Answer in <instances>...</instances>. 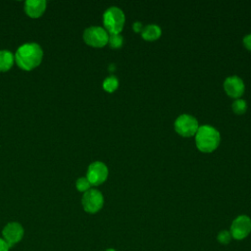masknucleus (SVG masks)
<instances>
[{
    "instance_id": "obj_20",
    "label": "nucleus",
    "mask_w": 251,
    "mask_h": 251,
    "mask_svg": "<svg viewBox=\"0 0 251 251\" xmlns=\"http://www.w3.org/2000/svg\"><path fill=\"white\" fill-rule=\"evenodd\" d=\"M143 25L140 22H134L132 25V28L135 32H141L143 29Z\"/></svg>"
},
{
    "instance_id": "obj_21",
    "label": "nucleus",
    "mask_w": 251,
    "mask_h": 251,
    "mask_svg": "<svg viewBox=\"0 0 251 251\" xmlns=\"http://www.w3.org/2000/svg\"><path fill=\"white\" fill-rule=\"evenodd\" d=\"M9 246L8 244L5 242L4 239L0 238V251H9Z\"/></svg>"
},
{
    "instance_id": "obj_12",
    "label": "nucleus",
    "mask_w": 251,
    "mask_h": 251,
    "mask_svg": "<svg viewBox=\"0 0 251 251\" xmlns=\"http://www.w3.org/2000/svg\"><path fill=\"white\" fill-rule=\"evenodd\" d=\"M162 33V29L159 25H154V24H150L147 25L146 26L143 27L142 31H141V36L145 39V40H156L161 36Z\"/></svg>"
},
{
    "instance_id": "obj_8",
    "label": "nucleus",
    "mask_w": 251,
    "mask_h": 251,
    "mask_svg": "<svg viewBox=\"0 0 251 251\" xmlns=\"http://www.w3.org/2000/svg\"><path fill=\"white\" fill-rule=\"evenodd\" d=\"M108 177V168L102 162H93L87 169L86 178L91 185H99Z\"/></svg>"
},
{
    "instance_id": "obj_13",
    "label": "nucleus",
    "mask_w": 251,
    "mask_h": 251,
    "mask_svg": "<svg viewBox=\"0 0 251 251\" xmlns=\"http://www.w3.org/2000/svg\"><path fill=\"white\" fill-rule=\"evenodd\" d=\"M15 61V56L7 50L0 51V72L9 71Z\"/></svg>"
},
{
    "instance_id": "obj_6",
    "label": "nucleus",
    "mask_w": 251,
    "mask_h": 251,
    "mask_svg": "<svg viewBox=\"0 0 251 251\" xmlns=\"http://www.w3.org/2000/svg\"><path fill=\"white\" fill-rule=\"evenodd\" d=\"M81 203L84 211L90 214H94L103 207L104 198L99 190L90 188L89 190L84 192Z\"/></svg>"
},
{
    "instance_id": "obj_3",
    "label": "nucleus",
    "mask_w": 251,
    "mask_h": 251,
    "mask_svg": "<svg viewBox=\"0 0 251 251\" xmlns=\"http://www.w3.org/2000/svg\"><path fill=\"white\" fill-rule=\"evenodd\" d=\"M125 14L118 7L108 8L103 15V24L110 34L120 33L125 25Z\"/></svg>"
},
{
    "instance_id": "obj_19",
    "label": "nucleus",
    "mask_w": 251,
    "mask_h": 251,
    "mask_svg": "<svg viewBox=\"0 0 251 251\" xmlns=\"http://www.w3.org/2000/svg\"><path fill=\"white\" fill-rule=\"evenodd\" d=\"M243 44L247 49H249L251 51V33H249L243 37Z\"/></svg>"
},
{
    "instance_id": "obj_11",
    "label": "nucleus",
    "mask_w": 251,
    "mask_h": 251,
    "mask_svg": "<svg viewBox=\"0 0 251 251\" xmlns=\"http://www.w3.org/2000/svg\"><path fill=\"white\" fill-rule=\"evenodd\" d=\"M46 9V2L44 0H28L25 4V11L26 15L32 19L42 16Z\"/></svg>"
},
{
    "instance_id": "obj_1",
    "label": "nucleus",
    "mask_w": 251,
    "mask_h": 251,
    "mask_svg": "<svg viewBox=\"0 0 251 251\" xmlns=\"http://www.w3.org/2000/svg\"><path fill=\"white\" fill-rule=\"evenodd\" d=\"M42 57L43 52L38 44L25 43L18 48L15 55V61L21 69L30 71L40 65Z\"/></svg>"
},
{
    "instance_id": "obj_16",
    "label": "nucleus",
    "mask_w": 251,
    "mask_h": 251,
    "mask_svg": "<svg viewBox=\"0 0 251 251\" xmlns=\"http://www.w3.org/2000/svg\"><path fill=\"white\" fill-rule=\"evenodd\" d=\"M108 43L112 48H120L123 43H124V38L120 33L117 34H110L109 35V39H108Z\"/></svg>"
},
{
    "instance_id": "obj_22",
    "label": "nucleus",
    "mask_w": 251,
    "mask_h": 251,
    "mask_svg": "<svg viewBox=\"0 0 251 251\" xmlns=\"http://www.w3.org/2000/svg\"><path fill=\"white\" fill-rule=\"evenodd\" d=\"M115 68H116V67H115V65H113V64H112V65H110V67H109L110 72H113V70H115Z\"/></svg>"
},
{
    "instance_id": "obj_9",
    "label": "nucleus",
    "mask_w": 251,
    "mask_h": 251,
    "mask_svg": "<svg viewBox=\"0 0 251 251\" xmlns=\"http://www.w3.org/2000/svg\"><path fill=\"white\" fill-rule=\"evenodd\" d=\"M3 239L8 244L9 247H12L14 244L18 243L23 235H24V228L19 223H9L3 228Z\"/></svg>"
},
{
    "instance_id": "obj_14",
    "label": "nucleus",
    "mask_w": 251,
    "mask_h": 251,
    "mask_svg": "<svg viewBox=\"0 0 251 251\" xmlns=\"http://www.w3.org/2000/svg\"><path fill=\"white\" fill-rule=\"evenodd\" d=\"M118 86H119V80L115 75L108 76L103 81V88L108 92L115 91L118 88Z\"/></svg>"
},
{
    "instance_id": "obj_15",
    "label": "nucleus",
    "mask_w": 251,
    "mask_h": 251,
    "mask_svg": "<svg viewBox=\"0 0 251 251\" xmlns=\"http://www.w3.org/2000/svg\"><path fill=\"white\" fill-rule=\"evenodd\" d=\"M231 108L235 114L240 115V114L245 113V111L247 109V104H246L245 100H243V99H236L231 104Z\"/></svg>"
},
{
    "instance_id": "obj_4",
    "label": "nucleus",
    "mask_w": 251,
    "mask_h": 251,
    "mask_svg": "<svg viewBox=\"0 0 251 251\" xmlns=\"http://www.w3.org/2000/svg\"><path fill=\"white\" fill-rule=\"evenodd\" d=\"M198 128L199 125L197 120L188 114H182L178 116L175 122L176 131L184 137L195 135Z\"/></svg>"
},
{
    "instance_id": "obj_23",
    "label": "nucleus",
    "mask_w": 251,
    "mask_h": 251,
    "mask_svg": "<svg viewBox=\"0 0 251 251\" xmlns=\"http://www.w3.org/2000/svg\"><path fill=\"white\" fill-rule=\"evenodd\" d=\"M106 251H116L115 249H113V248H109V249H107Z\"/></svg>"
},
{
    "instance_id": "obj_18",
    "label": "nucleus",
    "mask_w": 251,
    "mask_h": 251,
    "mask_svg": "<svg viewBox=\"0 0 251 251\" xmlns=\"http://www.w3.org/2000/svg\"><path fill=\"white\" fill-rule=\"evenodd\" d=\"M218 241L221 243V244H228L232 238L230 232L228 230H221L219 233H218Z\"/></svg>"
},
{
    "instance_id": "obj_7",
    "label": "nucleus",
    "mask_w": 251,
    "mask_h": 251,
    "mask_svg": "<svg viewBox=\"0 0 251 251\" xmlns=\"http://www.w3.org/2000/svg\"><path fill=\"white\" fill-rule=\"evenodd\" d=\"M251 231V219L246 215L236 217L230 226V234L236 240H242L249 235Z\"/></svg>"
},
{
    "instance_id": "obj_2",
    "label": "nucleus",
    "mask_w": 251,
    "mask_h": 251,
    "mask_svg": "<svg viewBox=\"0 0 251 251\" xmlns=\"http://www.w3.org/2000/svg\"><path fill=\"white\" fill-rule=\"evenodd\" d=\"M221 136L218 129L209 125L199 126L195 133V143L197 148L205 153H209L217 149L220 144Z\"/></svg>"
},
{
    "instance_id": "obj_17",
    "label": "nucleus",
    "mask_w": 251,
    "mask_h": 251,
    "mask_svg": "<svg viewBox=\"0 0 251 251\" xmlns=\"http://www.w3.org/2000/svg\"><path fill=\"white\" fill-rule=\"evenodd\" d=\"M75 186H76V189L78 191H81V192H86L87 190L90 189V182L88 181V179L86 177H79L76 182H75Z\"/></svg>"
},
{
    "instance_id": "obj_10",
    "label": "nucleus",
    "mask_w": 251,
    "mask_h": 251,
    "mask_svg": "<svg viewBox=\"0 0 251 251\" xmlns=\"http://www.w3.org/2000/svg\"><path fill=\"white\" fill-rule=\"evenodd\" d=\"M224 88L226 94L232 98H239L245 90L243 80L236 75H231L224 81Z\"/></svg>"
},
{
    "instance_id": "obj_5",
    "label": "nucleus",
    "mask_w": 251,
    "mask_h": 251,
    "mask_svg": "<svg viewBox=\"0 0 251 251\" xmlns=\"http://www.w3.org/2000/svg\"><path fill=\"white\" fill-rule=\"evenodd\" d=\"M109 34L101 26H90L83 32V40L92 47H103L108 43Z\"/></svg>"
}]
</instances>
